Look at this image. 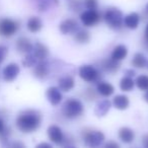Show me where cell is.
<instances>
[{"label": "cell", "instance_id": "d6986e66", "mask_svg": "<svg viewBox=\"0 0 148 148\" xmlns=\"http://www.w3.org/2000/svg\"><path fill=\"white\" fill-rule=\"evenodd\" d=\"M128 55V49L126 46L124 45H118L117 47L114 48L113 52H112L111 58L116 61H122L125 59Z\"/></svg>", "mask_w": 148, "mask_h": 148}, {"label": "cell", "instance_id": "484cf974", "mask_svg": "<svg viewBox=\"0 0 148 148\" xmlns=\"http://www.w3.org/2000/svg\"><path fill=\"white\" fill-rule=\"evenodd\" d=\"M74 40L76 42L80 44H85L88 43L89 40H90V36H89V33L87 31H84V29H79L77 33H75V37H74Z\"/></svg>", "mask_w": 148, "mask_h": 148}, {"label": "cell", "instance_id": "9c48e42d", "mask_svg": "<svg viewBox=\"0 0 148 148\" xmlns=\"http://www.w3.org/2000/svg\"><path fill=\"white\" fill-rule=\"evenodd\" d=\"M60 32L63 35H70V34H75L79 31V25L75 19L68 18L63 21L59 25Z\"/></svg>", "mask_w": 148, "mask_h": 148}, {"label": "cell", "instance_id": "5b68a950", "mask_svg": "<svg viewBox=\"0 0 148 148\" xmlns=\"http://www.w3.org/2000/svg\"><path fill=\"white\" fill-rule=\"evenodd\" d=\"M19 29V23L17 21L7 17L0 18V36L4 38H10Z\"/></svg>", "mask_w": 148, "mask_h": 148}, {"label": "cell", "instance_id": "5bb4252c", "mask_svg": "<svg viewBox=\"0 0 148 148\" xmlns=\"http://www.w3.org/2000/svg\"><path fill=\"white\" fill-rule=\"evenodd\" d=\"M140 23V16L138 13L132 12L124 17V25L130 29H135L138 27Z\"/></svg>", "mask_w": 148, "mask_h": 148}, {"label": "cell", "instance_id": "4fadbf2b", "mask_svg": "<svg viewBox=\"0 0 148 148\" xmlns=\"http://www.w3.org/2000/svg\"><path fill=\"white\" fill-rule=\"evenodd\" d=\"M49 73V64L46 61H41L40 63L36 64V67L34 69V75H35L37 78L43 79Z\"/></svg>", "mask_w": 148, "mask_h": 148}, {"label": "cell", "instance_id": "f1b7e54d", "mask_svg": "<svg viewBox=\"0 0 148 148\" xmlns=\"http://www.w3.org/2000/svg\"><path fill=\"white\" fill-rule=\"evenodd\" d=\"M36 64H37V58L32 53L27 54L25 59L23 60V65L25 67H33V66H36Z\"/></svg>", "mask_w": 148, "mask_h": 148}, {"label": "cell", "instance_id": "7bdbcfd3", "mask_svg": "<svg viewBox=\"0 0 148 148\" xmlns=\"http://www.w3.org/2000/svg\"><path fill=\"white\" fill-rule=\"evenodd\" d=\"M52 1H54V2H55L56 4H58V0H52Z\"/></svg>", "mask_w": 148, "mask_h": 148}, {"label": "cell", "instance_id": "d6a6232c", "mask_svg": "<svg viewBox=\"0 0 148 148\" xmlns=\"http://www.w3.org/2000/svg\"><path fill=\"white\" fill-rule=\"evenodd\" d=\"M103 148H121V147H120V145L117 143V142L109 141V142H107V143L105 144Z\"/></svg>", "mask_w": 148, "mask_h": 148}, {"label": "cell", "instance_id": "74e56055", "mask_svg": "<svg viewBox=\"0 0 148 148\" xmlns=\"http://www.w3.org/2000/svg\"><path fill=\"white\" fill-rule=\"evenodd\" d=\"M125 74H126V76H128V77H133L134 75H135V71L134 70H131V69H128V70H126L125 71Z\"/></svg>", "mask_w": 148, "mask_h": 148}, {"label": "cell", "instance_id": "6da1fadb", "mask_svg": "<svg viewBox=\"0 0 148 148\" xmlns=\"http://www.w3.org/2000/svg\"><path fill=\"white\" fill-rule=\"evenodd\" d=\"M42 115L37 110H25L18 114L15 121L17 129L23 133H33L40 128Z\"/></svg>", "mask_w": 148, "mask_h": 148}, {"label": "cell", "instance_id": "8992f818", "mask_svg": "<svg viewBox=\"0 0 148 148\" xmlns=\"http://www.w3.org/2000/svg\"><path fill=\"white\" fill-rule=\"evenodd\" d=\"M79 76L86 82H97L99 79V73L93 66L82 65L79 68Z\"/></svg>", "mask_w": 148, "mask_h": 148}, {"label": "cell", "instance_id": "b9f144b4", "mask_svg": "<svg viewBox=\"0 0 148 148\" xmlns=\"http://www.w3.org/2000/svg\"><path fill=\"white\" fill-rule=\"evenodd\" d=\"M145 9H146V12L148 13V3H147V4H146V8H145Z\"/></svg>", "mask_w": 148, "mask_h": 148}, {"label": "cell", "instance_id": "52a82bcc", "mask_svg": "<svg viewBox=\"0 0 148 148\" xmlns=\"http://www.w3.org/2000/svg\"><path fill=\"white\" fill-rule=\"evenodd\" d=\"M80 21L85 27H93L101 21V14L97 10H85L80 14Z\"/></svg>", "mask_w": 148, "mask_h": 148}, {"label": "cell", "instance_id": "2e32d148", "mask_svg": "<svg viewBox=\"0 0 148 148\" xmlns=\"http://www.w3.org/2000/svg\"><path fill=\"white\" fill-rule=\"evenodd\" d=\"M75 85V82H74L73 77L71 76H64L61 77V78L58 80V88L61 91H70Z\"/></svg>", "mask_w": 148, "mask_h": 148}, {"label": "cell", "instance_id": "277c9868", "mask_svg": "<svg viewBox=\"0 0 148 148\" xmlns=\"http://www.w3.org/2000/svg\"><path fill=\"white\" fill-rule=\"evenodd\" d=\"M82 138L87 148H97L105 141V135L101 131H85L82 134Z\"/></svg>", "mask_w": 148, "mask_h": 148}, {"label": "cell", "instance_id": "3957f363", "mask_svg": "<svg viewBox=\"0 0 148 148\" xmlns=\"http://www.w3.org/2000/svg\"><path fill=\"white\" fill-rule=\"evenodd\" d=\"M103 19L106 23L114 29H120L124 25L123 12L116 7H111L108 9L103 14Z\"/></svg>", "mask_w": 148, "mask_h": 148}, {"label": "cell", "instance_id": "f546056e", "mask_svg": "<svg viewBox=\"0 0 148 148\" xmlns=\"http://www.w3.org/2000/svg\"><path fill=\"white\" fill-rule=\"evenodd\" d=\"M83 4L88 10H97L99 2H97V0H84Z\"/></svg>", "mask_w": 148, "mask_h": 148}, {"label": "cell", "instance_id": "e575fe53", "mask_svg": "<svg viewBox=\"0 0 148 148\" xmlns=\"http://www.w3.org/2000/svg\"><path fill=\"white\" fill-rule=\"evenodd\" d=\"M10 148H27V147H25V145L21 141H14L11 143Z\"/></svg>", "mask_w": 148, "mask_h": 148}, {"label": "cell", "instance_id": "60d3db41", "mask_svg": "<svg viewBox=\"0 0 148 148\" xmlns=\"http://www.w3.org/2000/svg\"><path fill=\"white\" fill-rule=\"evenodd\" d=\"M64 148H76L75 146H72V145H67V146H65Z\"/></svg>", "mask_w": 148, "mask_h": 148}, {"label": "cell", "instance_id": "836d02e7", "mask_svg": "<svg viewBox=\"0 0 148 148\" xmlns=\"http://www.w3.org/2000/svg\"><path fill=\"white\" fill-rule=\"evenodd\" d=\"M11 143L9 142L8 139L0 140V148H10Z\"/></svg>", "mask_w": 148, "mask_h": 148}, {"label": "cell", "instance_id": "8fae6325", "mask_svg": "<svg viewBox=\"0 0 148 148\" xmlns=\"http://www.w3.org/2000/svg\"><path fill=\"white\" fill-rule=\"evenodd\" d=\"M46 97H47L49 103H51L52 106H54V107L58 106L62 101L61 90H60L58 87H55V86H52V87H50V88L47 89Z\"/></svg>", "mask_w": 148, "mask_h": 148}, {"label": "cell", "instance_id": "ffe728a7", "mask_svg": "<svg viewBox=\"0 0 148 148\" xmlns=\"http://www.w3.org/2000/svg\"><path fill=\"white\" fill-rule=\"evenodd\" d=\"M113 105L116 109L124 111V110L128 109V107H129V105H130V101H129V99H128L127 95H116V97H114Z\"/></svg>", "mask_w": 148, "mask_h": 148}, {"label": "cell", "instance_id": "d590c367", "mask_svg": "<svg viewBox=\"0 0 148 148\" xmlns=\"http://www.w3.org/2000/svg\"><path fill=\"white\" fill-rule=\"evenodd\" d=\"M35 148H54V147L50 143H48V142H41L38 145H36Z\"/></svg>", "mask_w": 148, "mask_h": 148}, {"label": "cell", "instance_id": "30bf717a", "mask_svg": "<svg viewBox=\"0 0 148 148\" xmlns=\"http://www.w3.org/2000/svg\"><path fill=\"white\" fill-rule=\"evenodd\" d=\"M48 137L53 143L55 144H62L64 142V134L62 132L61 128L57 125H51L48 128Z\"/></svg>", "mask_w": 148, "mask_h": 148}, {"label": "cell", "instance_id": "44dd1931", "mask_svg": "<svg viewBox=\"0 0 148 148\" xmlns=\"http://www.w3.org/2000/svg\"><path fill=\"white\" fill-rule=\"evenodd\" d=\"M111 101H108V99H103L97 103V105L95 106V113L97 117H103L108 114V112L111 109Z\"/></svg>", "mask_w": 148, "mask_h": 148}, {"label": "cell", "instance_id": "9a60e30c", "mask_svg": "<svg viewBox=\"0 0 148 148\" xmlns=\"http://www.w3.org/2000/svg\"><path fill=\"white\" fill-rule=\"evenodd\" d=\"M119 138L122 142L124 143H132L134 141V138H135V133L132 129L128 127H123L119 130Z\"/></svg>", "mask_w": 148, "mask_h": 148}, {"label": "cell", "instance_id": "4dcf8cb0", "mask_svg": "<svg viewBox=\"0 0 148 148\" xmlns=\"http://www.w3.org/2000/svg\"><path fill=\"white\" fill-rule=\"evenodd\" d=\"M70 8L74 11H78L82 8V1L81 0H71L70 1Z\"/></svg>", "mask_w": 148, "mask_h": 148}, {"label": "cell", "instance_id": "e0dca14e", "mask_svg": "<svg viewBox=\"0 0 148 148\" xmlns=\"http://www.w3.org/2000/svg\"><path fill=\"white\" fill-rule=\"evenodd\" d=\"M33 51H34L35 57L37 58V59L41 60V61L45 60L46 58L48 57V55H49V50H48V48L46 47L44 44L40 43V42L36 43V45L34 46Z\"/></svg>", "mask_w": 148, "mask_h": 148}, {"label": "cell", "instance_id": "603a6c76", "mask_svg": "<svg viewBox=\"0 0 148 148\" xmlns=\"http://www.w3.org/2000/svg\"><path fill=\"white\" fill-rule=\"evenodd\" d=\"M101 68L103 70L108 72H116L118 69L120 68V64H119V61H116V60H113L111 59H107V60H103L101 62Z\"/></svg>", "mask_w": 148, "mask_h": 148}, {"label": "cell", "instance_id": "7a4b0ae2", "mask_svg": "<svg viewBox=\"0 0 148 148\" xmlns=\"http://www.w3.org/2000/svg\"><path fill=\"white\" fill-rule=\"evenodd\" d=\"M83 111H84L83 103L75 99H67L63 106V115L70 120L80 117L83 114Z\"/></svg>", "mask_w": 148, "mask_h": 148}, {"label": "cell", "instance_id": "ab89813d", "mask_svg": "<svg viewBox=\"0 0 148 148\" xmlns=\"http://www.w3.org/2000/svg\"><path fill=\"white\" fill-rule=\"evenodd\" d=\"M144 99H145V101L148 103V90L146 91V93H145V95H144Z\"/></svg>", "mask_w": 148, "mask_h": 148}, {"label": "cell", "instance_id": "1f68e13d", "mask_svg": "<svg viewBox=\"0 0 148 148\" xmlns=\"http://www.w3.org/2000/svg\"><path fill=\"white\" fill-rule=\"evenodd\" d=\"M7 53H8V49L5 46L0 45V65L2 64V62L4 61L5 57H6Z\"/></svg>", "mask_w": 148, "mask_h": 148}, {"label": "cell", "instance_id": "cb8c5ba5", "mask_svg": "<svg viewBox=\"0 0 148 148\" xmlns=\"http://www.w3.org/2000/svg\"><path fill=\"white\" fill-rule=\"evenodd\" d=\"M134 86H135V81H134L133 78H131V77L125 76L120 81V88L123 91H126V92L131 91L132 89L134 88Z\"/></svg>", "mask_w": 148, "mask_h": 148}, {"label": "cell", "instance_id": "7c38bea8", "mask_svg": "<svg viewBox=\"0 0 148 148\" xmlns=\"http://www.w3.org/2000/svg\"><path fill=\"white\" fill-rule=\"evenodd\" d=\"M15 48H16V50L19 52V53L29 54L33 52L34 45L32 44V42L29 41L27 38L21 37L17 39L16 43H15Z\"/></svg>", "mask_w": 148, "mask_h": 148}, {"label": "cell", "instance_id": "d4e9b609", "mask_svg": "<svg viewBox=\"0 0 148 148\" xmlns=\"http://www.w3.org/2000/svg\"><path fill=\"white\" fill-rule=\"evenodd\" d=\"M132 65L136 68H144L147 65V60L142 53H136L132 60Z\"/></svg>", "mask_w": 148, "mask_h": 148}, {"label": "cell", "instance_id": "f35d334b", "mask_svg": "<svg viewBox=\"0 0 148 148\" xmlns=\"http://www.w3.org/2000/svg\"><path fill=\"white\" fill-rule=\"evenodd\" d=\"M145 39L148 42V25H146V29H145Z\"/></svg>", "mask_w": 148, "mask_h": 148}, {"label": "cell", "instance_id": "ac0fdd59", "mask_svg": "<svg viewBox=\"0 0 148 148\" xmlns=\"http://www.w3.org/2000/svg\"><path fill=\"white\" fill-rule=\"evenodd\" d=\"M97 90L101 95H103V97H109L114 93L115 88H114V86L111 84V83L105 82V81H101V82L97 83Z\"/></svg>", "mask_w": 148, "mask_h": 148}, {"label": "cell", "instance_id": "4316f807", "mask_svg": "<svg viewBox=\"0 0 148 148\" xmlns=\"http://www.w3.org/2000/svg\"><path fill=\"white\" fill-rule=\"evenodd\" d=\"M135 84L140 90H148V76L147 75H140L137 77Z\"/></svg>", "mask_w": 148, "mask_h": 148}, {"label": "cell", "instance_id": "83f0119b", "mask_svg": "<svg viewBox=\"0 0 148 148\" xmlns=\"http://www.w3.org/2000/svg\"><path fill=\"white\" fill-rule=\"evenodd\" d=\"M10 133H11L10 128L5 126V123H4V121H3V119L0 117V140L8 139Z\"/></svg>", "mask_w": 148, "mask_h": 148}, {"label": "cell", "instance_id": "ba28073f", "mask_svg": "<svg viewBox=\"0 0 148 148\" xmlns=\"http://www.w3.org/2000/svg\"><path fill=\"white\" fill-rule=\"evenodd\" d=\"M19 72H21V68L16 63H9L4 67L2 71V76L6 82H12L13 80L17 78Z\"/></svg>", "mask_w": 148, "mask_h": 148}, {"label": "cell", "instance_id": "8d00e7d4", "mask_svg": "<svg viewBox=\"0 0 148 148\" xmlns=\"http://www.w3.org/2000/svg\"><path fill=\"white\" fill-rule=\"evenodd\" d=\"M142 144H143L144 148H148V134L145 136H143V139H142Z\"/></svg>", "mask_w": 148, "mask_h": 148}, {"label": "cell", "instance_id": "7402d4cb", "mask_svg": "<svg viewBox=\"0 0 148 148\" xmlns=\"http://www.w3.org/2000/svg\"><path fill=\"white\" fill-rule=\"evenodd\" d=\"M42 27H43V23L42 21L37 16H32L31 18L27 21V27L31 33H38L42 29Z\"/></svg>", "mask_w": 148, "mask_h": 148}]
</instances>
